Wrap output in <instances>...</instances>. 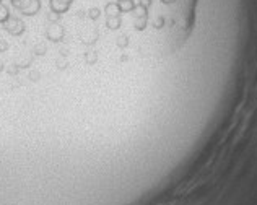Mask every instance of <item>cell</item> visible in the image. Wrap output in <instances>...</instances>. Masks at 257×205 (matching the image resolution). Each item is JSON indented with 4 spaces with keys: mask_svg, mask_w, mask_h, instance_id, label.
Masks as SVG:
<instances>
[{
    "mask_svg": "<svg viewBox=\"0 0 257 205\" xmlns=\"http://www.w3.org/2000/svg\"><path fill=\"white\" fill-rule=\"evenodd\" d=\"M104 12H106V26H107V30H111V31L119 30L120 26H122V18H120V15H122V10H120L119 4L117 2L106 4Z\"/></svg>",
    "mask_w": 257,
    "mask_h": 205,
    "instance_id": "6da1fadb",
    "label": "cell"
},
{
    "mask_svg": "<svg viewBox=\"0 0 257 205\" xmlns=\"http://www.w3.org/2000/svg\"><path fill=\"white\" fill-rule=\"evenodd\" d=\"M10 4L25 17H35L41 10V0H10Z\"/></svg>",
    "mask_w": 257,
    "mask_h": 205,
    "instance_id": "7a4b0ae2",
    "label": "cell"
},
{
    "mask_svg": "<svg viewBox=\"0 0 257 205\" xmlns=\"http://www.w3.org/2000/svg\"><path fill=\"white\" fill-rule=\"evenodd\" d=\"M2 26H4V30L7 33L12 34V36H22V34L25 33V30H26L25 22L22 18H18V17H10Z\"/></svg>",
    "mask_w": 257,
    "mask_h": 205,
    "instance_id": "3957f363",
    "label": "cell"
},
{
    "mask_svg": "<svg viewBox=\"0 0 257 205\" xmlns=\"http://www.w3.org/2000/svg\"><path fill=\"white\" fill-rule=\"evenodd\" d=\"M135 13L134 18V28L137 31H142L147 28V22H148V13H147V7L142 5H135V9L132 10Z\"/></svg>",
    "mask_w": 257,
    "mask_h": 205,
    "instance_id": "277c9868",
    "label": "cell"
},
{
    "mask_svg": "<svg viewBox=\"0 0 257 205\" xmlns=\"http://www.w3.org/2000/svg\"><path fill=\"white\" fill-rule=\"evenodd\" d=\"M65 36V30L62 25L59 23H51L46 30V38L52 41V43H60Z\"/></svg>",
    "mask_w": 257,
    "mask_h": 205,
    "instance_id": "5b68a950",
    "label": "cell"
},
{
    "mask_svg": "<svg viewBox=\"0 0 257 205\" xmlns=\"http://www.w3.org/2000/svg\"><path fill=\"white\" fill-rule=\"evenodd\" d=\"M73 4V0H51L49 2V7L52 12L59 13V15H62L67 10L70 9V5Z\"/></svg>",
    "mask_w": 257,
    "mask_h": 205,
    "instance_id": "8992f818",
    "label": "cell"
},
{
    "mask_svg": "<svg viewBox=\"0 0 257 205\" xmlns=\"http://www.w3.org/2000/svg\"><path fill=\"white\" fill-rule=\"evenodd\" d=\"M10 17H12V13H10L9 7H7L5 4H0V25H4Z\"/></svg>",
    "mask_w": 257,
    "mask_h": 205,
    "instance_id": "52a82bcc",
    "label": "cell"
},
{
    "mask_svg": "<svg viewBox=\"0 0 257 205\" xmlns=\"http://www.w3.org/2000/svg\"><path fill=\"white\" fill-rule=\"evenodd\" d=\"M60 17H62V15H59V13H56V12H49V13H47V20H49V22L51 23H59V20H60Z\"/></svg>",
    "mask_w": 257,
    "mask_h": 205,
    "instance_id": "ba28073f",
    "label": "cell"
},
{
    "mask_svg": "<svg viewBox=\"0 0 257 205\" xmlns=\"http://www.w3.org/2000/svg\"><path fill=\"white\" fill-rule=\"evenodd\" d=\"M99 15H101V12H99V9H96V7L88 10V18H90V20H98Z\"/></svg>",
    "mask_w": 257,
    "mask_h": 205,
    "instance_id": "9c48e42d",
    "label": "cell"
},
{
    "mask_svg": "<svg viewBox=\"0 0 257 205\" xmlns=\"http://www.w3.org/2000/svg\"><path fill=\"white\" fill-rule=\"evenodd\" d=\"M5 51H9V43L4 39H0V52H5Z\"/></svg>",
    "mask_w": 257,
    "mask_h": 205,
    "instance_id": "30bf717a",
    "label": "cell"
},
{
    "mask_svg": "<svg viewBox=\"0 0 257 205\" xmlns=\"http://www.w3.org/2000/svg\"><path fill=\"white\" fill-rule=\"evenodd\" d=\"M173 2H176V0H163V4H173Z\"/></svg>",
    "mask_w": 257,
    "mask_h": 205,
    "instance_id": "8fae6325",
    "label": "cell"
},
{
    "mask_svg": "<svg viewBox=\"0 0 257 205\" xmlns=\"http://www.w3.org/2000/svg\"><path fill=\"white\" fill-rule=\"evenodd\" d=\"M116 2H117V4H119V2H124V0H116Z\"/></svg>",
    "mask_w": 257,
    "mask_h": 205,
    "instance_id": "7c38bea8",
    "label": "cell"
},
{
    "mask_svg": "<svg viewBox=\"0 0 257 205\" xmlns=\"http://www.w3.org/2000/svg\"><path fill=\"white\" fill-rule=\"evenodd\" d=\"M0 4H2V0H0Z\"/></svg>",
    "mask_w": 257,
    "mask_h": 205,
    "instance_id": "4fadbf2b",
    "label": "cell"
}]
</instances>
